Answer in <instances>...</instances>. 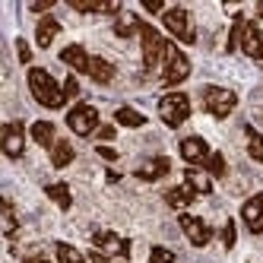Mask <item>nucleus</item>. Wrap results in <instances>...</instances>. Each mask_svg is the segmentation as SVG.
Returning a JSON list of instances; mask_svg holds the SVG:
<instances>
[{
	"mask_svg": "<svg viewBox=\"0 0 263 263\" xmlns=\"http://www.w3.org/2000/svg\"><path fill=\"white\" fill-rule=\"evenodd\" d=\"M89 77L96 80L99 86H108L111 80H115V64L105 61V58H92V64H89Z\"/></svg>",
	"mask_w": 263,
	"mask_h": 263,
	"instance_id": "nucleus-21",
	"label": "nucleus"
},
{
	"mask_svg": "<svg viewBox=\"0 0 263 263\" xmlns=\"http://www.w3.org/2000/svg\"><path fill=\"white\" fill-rule=\"evenodd\" d=\"M16 54H20V61L23 64H32V48L26 39H16Z\"/></svg>",
	"mask_w": 263,
	"mask_h": 263,
	"instance_id": "nucleus-35",
	"label": "nucleus"
},
{
	"mask_svg": "<svg viewBox=\"0 0 263 263\" xmlns=\"http://www.w3.org/2000/svg\"><path fill=\"white\" fill-rule=\"evenodd\" d=\"M194 200H197V194H194L187 184H178V187H172V191H165V203L172 206V210H181V213H184Z\"/></svg>",
	"mask_w": 263,
	"mask_h": 263,
	"instance_id": "nucleus-18",
	"label": "nucleus"
},
{
	"mask_svg": "<svg viewBox=\"0 0 263 263\" xmlns=\"http://www.w3.org/2000/svg\"><path fill=\"white\" fill-rule=\"evenodd\" d=\"M92 244H96V251H102L105 257H121L127 260L130 257V238L111 232V229H99L92 232Z\"/></svg>",
	"mask_w": 263,
	"mask_h": 263,
	"instance_id": "nucleus-8",
	"label": "nucleus"
},
{
	"mask_svg": "<svg viewBox=\"0 0 263 263\" xmlns=\"http://www.w3.org/2000/svg\"><path fill=\"white\" fill-rule=\"evenodd\" d=\"M184 184L191 187L197 197H200V194H203V197H206V194H213V178L206 175L203 168H187V172H184Z\"/></svg>",
	"mask_w": 263,
	"mask_h": 263,
	"instance_id": "nucleus-16",
	"label": "nucleus"
},
{
	"mask_svg": "<svg viewBox=\"0 0 263 263\" xmlns=\"http://www.w3.org/2000/svg\"><path fill=\"white\" fill-rule=\"evenodd\" d=\"M73 159H77V153H73L70 140H58V143H54V149H51V165L54 168H67Z\"/></svg>",
	"mask_w": 263,
	"mask_h": 263,
	"instance_id": "nucleus-22",
	"label": "nucleus"
},
{
	"mask_svg": "<svg viewBox=\"0 0 263 263\" xmlns=\"http://www.w3.org/2000/svg\"><path fill=\"white\" fill-rule=\"evenodd\" d=\"M203 172L210 175V178H225V172H229V165H225V156H222V153H213Z\"/></svg>",
	"mask_w": 263,
	"mask_h": 263,
	"instance_id": "nucleus-29",
	"label": "nucleus"
},
{
	"mask_svg": "<svg viewBox=\"0 0 263 263\" xmlns=\"http://www.w3.org/2000/svg\"><path fill=\"white\" fill-rule=\"evenodd\" d=\"M64 96H67V102L80 96V80H77V73H73V77H67V83H64Z\"/></svg>",
	"mask_w": 263,
	"mask_h": 263,
	"instance_id": "nucleus-34",
	"label": "nucleus"
},
{
	"mask_svg": "<svg viewBox=\"0 0 263 263\" xmlns=\"http://www.w3.org/2000/svg\"><path fill=\"white\" fill-rule=\"evenodd\" d=\"M244 137H248V156L263 165V134H260L257 127L248 124V127H244Z\"/></svg>",
	"mask_w": 263,
	"mask_h": 263,
	"instance_id": "nucleus-26",
	"label": "nucleus"
},
{
	"mask_svg": "<svg viewBox=\"0 0 263 263\" xmlns=\"http://www.w3.org/2000/svg\"><path fill=\"white\" fill-rule=\"evenodd\" d=\"M86 257H89V263H111V260H108V257H105L102 251H89Z\"/></svg>",
	"mask_w": 263,
	"mask_h": 263,
	"instance_id": "nucleus-39",
	"label": "nucleus"
},
{
	"mask_svg": "<svg viewBox=\"0 0 263 263\" xmlns=\"http://www.w3.org/2000/svg\"><path fill=\"white\" fill-rule=\"evenodd\" d=\"M178 225L184 229V235H187V241L194 244V248H206V244L213 241V229L206 225L200 216H191V213H181L178 216Z\"/></svg>",
	"mask_w": 263,
	"mask_h": 263,
	"instance_id": "nucleus-11",
	"label": "nucleus"
},
{
	"mask_svg": "<svg viewBox=\"0 0 263 263\" xmlns=\"http://www.w3.org/2000/svg\"><path fill=\"white\" fill-rule=\"evenodd\" d=\"M29 134H32V140L39 143L42 149H54V143H58V130H54V124L51 121H35L32 127H29Z\"/></svg>",
	"mask_w": 263,
	"mask_h": 263,
	"instance_id": "nucleus-19",
	"label": "nucleus"
},
{
	"mask_svg": "<svg viewBox=\"0 0 263 263\" xmlns=\"http://www.w3.org/2000/svg\"><path fill=\"white\" fill-rule=\"evenodd\" d=\"M23 263H51V260H48V257H26Z\"/></svg>",
	"mask_w": 263,
	"mask_h": 263,
	"instance_id": "nucleus-40",
	"label": "nucleus"
},
{
	"mask_svg": "<svg viewBox=\"0 0 263 263\" xmlns=\"http://www.w3.org/2000/svg\"><path fill=\"white\" fill-rule=\"evenodd\" d=\"M200 96H203L206 115H213V118H229L238 108V96L232 89H225V86H203Z\"/></svg>",
	"mask_w": 263,
	"mask_h": 263,
	"instance_id": "nucleus-6",
	"label": "nucleus"
},
{
	"mask_svg": "<svg viewBox=\"0 0 263 263\" xmlns=\"http://www.w3.org/2000/svg\"><path fill=\"white\" fill-rule=\"evenodd\" d=\"M235 241H238V232H235V222L229 219V222L222 225V244H225V251H232Z\"/></svg>",
	"mask_w": 263,
	"mask_h": 263,
	"instance_id": "nucleus-32",
	"label": "nucleus"
},
{
	"mask_svg": "<svg viewBox=\"0 0 263 263\" xmlns=\"http://www.w3.org/2000/svg\"><path fill=\"white\" fill-rule=\"evenodd\" d=\"M67 127H70L77 137H92V134L102 127V124H99V108L89 105V102H77V105L67 111Z\"/></svg>",
	"mask_w": 263,
	"mask_h": 263,
	"instance_id": "nucleus-7",
	"label": "nucleus"
},
{
	"mask_svg": "<svg viewBox=\"0 0 263 263\" xmlns=\"http://www.w3.org/2000/svg\"><path fill=\"white\" fill-rule=\"evenodd\" d=\"M257 16H260V20H263V0H260V4H257Z\"/></svg>",
	"mask_w": 263,
	"mask_h": 263,
	"instance_id": "nucleus-41",
	"label": "nucleus"
},
{
	"mask_svg": "<svg viewBox=\"0 0 263 263\" xmlns=\"http://www.w3.org/2000/svg\"><path fill=\"white\" fill-rule=\"evenodd\" d=\"M51 7H54V0H39V4H32L29 10H32V13H45V10H51Z\"/></svg>",
	"mask_w": 263,
	"mask_h": 263,
	"instance_id": "nucleus-38",
	"label": "nucleus"
},
{
	"mask_svg": "<svg viewBox=\"0 0 263 263\" xmlns=\"http://www.w3.org/2000/svg\"><path fill=\"white\" fill-rule=\"evenodd\" d=\"M70 7L77 13H105V16H121L124 13L121 4H80V0H70Z\"/></svg>",
	"mask_w": 263,
	"mask_h": 263,
	"instance_id": "nucleus-24",
	"label": "nucleus"
},
{
	"mask_svg": "<svg viewBox=\"0 0 263 263\" xmlns=\"http://www.w3.org/2000/svg\"><path fill=\"white\" fill-rule=\"evenodd\" d=\"M61 32V23L54 20V16H42L39 26H35V42H39V48H51V42L58 39Z\"/></svg>",
	"mask_w": 263,
	"mask_h": 263,
	"instance_id": "nucleus-17",
	"label": "nucleus"
},
{
	"mask_svg": "<svg viewBox=\"0 0 263 263\" xmlns=\"http://www.w3.org/2000/svg\"><path fill=\"white\" fill-rule=\"evenodd\" d=\"M96 153H99V156H102L105 162H118V153H115V149H111V146H99Z\"/></svg>",
	"mask_w": 263,
	"mask_h": 263,
	"instance_id": "nucleus-37",
	"label": "nucleus"
},
{
	"mask_svg": "<svg viewBox=\"0 0 263 263\" xmlns=\"http://www.w3.org/2000/svg\"><path fill=\"white\" fill-rule=\"evenodd\" d=\"M241 51L254 61H263V29L257 23H248L244 26V35H241Z\"/></svg>",
	"mask_w": 263,
	"mask_h": 263,
	"instance_id": "nucleus-13",
	"label": "nucleus"
},
{
	"mask_svg": "<svg viewBox=\"0 0 263 263\" xmlns=\"http://www.w3.org/2000/svg\"><path fill=\"white\" fill-rule=\"evenodd\" d=\"M0 149H4L7 159H23L26 153V127L20 121H10L0 130Z\"/></svg>",
	"mask_w": 263,
	"mask_h": 263,
	"instance_id": "nucleus-9",
	"label": "nucleus"
},
{
	"mask_svg": "<svg viewBox=\"0 0 263 263\" xmlns=\"http://www.w3.org/2000/svg\"><path fill=\"white\" fill-rule=\"evenodd\" d=\"M140 45H143V67L159 70V64H165V51H168V42L162 39V32L156 26L143 23L140 26Z\"/></svg>",
	"mask_w": 263,
	"mask_h": 263,
	"instance_id": "nucleus-3",
	"label": "nucleus"
},
{
	"mask_svg": "<svg viewBox=\"0 0 263 263\" xmlns=\"http://www.w3.org/2000/svg\"><path fill=\"white\" fill-rule=\"evenodd\" d=\"M26 83H29V92H32V99L39 102L42 108H51V111H58L67 105V96H64V86H58V80L51 77V73L45 67H29L26 73Z\"/></svg>",
	"mask_w": 263,
	"mask_h": 263,
	"instance_id": "nucleus-1",
	"label": "nucleus"
},
{
	"mask_svg": "<svg viewBox=\"0 0 263 263\" xmlns=\"http://www.w3.org/2000/svg\"><path fill=\"white\" fill-rule=\"evenodd\" d=\"M241 222L248 225L251 235H263V191L241 203Z\"/></svg>",
	"mask_w": 263,
	"mask_h": 263,
	"instance_id": "nucleus-12",
	"label": "nucleus"
},
{
	"mask_svg": "<svg viewBox=\"0 0 263 263\" xmlns=\"http://www.w3.org/2000/svg\"><path fill=\"white\" fill-rule=\"evenodd\" d=\"M16 232H20L16 213H13V206H10V203H4V235H7V238H16Z\"/></svg>",
	"mask_w": 263,
	"mask_h": 263,
	"instance_id": "nucleus-30",
	"label": "nucleus"
},
{
	"mask_svg": "<svg viewBox=\"0 0 263 263\" xmlns=\"http://www.w3.org/2000/svg\"><path fill=\"white\" fill-rule=\"evenodd\" d=\"M61 61L73 70V73H86L89 77V64H92V54L83 48V45H67L61 51Z\"/></svg>",
	"mask_w": 263,
	"mask_h": 263,
	"instance_id": "nucleus-14",
	"label": "nucleus"
},
{
	"mask_svg": "<svg viewBox=\"0 0 263 263\" xmlns=\"http://www.w3.org/2000/svg\"><path fill=\"white\" fill-rule=\"evenodd\" d=\"M54 257H58V263H89V257L83 251H77L73 244H67V241L54 244Z\"/></svg>",
	"mask_w": 263,
	"mask_h": 263,
	"instance_id": "nucleus-23",
	"label": "nucleus"
},
{
	"mask_svg": "<svg viewBox=\"0 0 263 263\" xmlns=\"http://www.w3.org/2000/svg\"><path fill=\"white\" fill-rule=\"evenodd\" d=\"M115 121L121 127H146V115H140L137 108H127V105L115 111Z\"/></svg>",
	"mask_w": 263,
	"mask_h": 263,
	"instance_id": "nucleus-27",
	"label": "nucleus"
},
{
	"mask_svg": "<svg viewBox=\"0 0 263 263\" xmlns=\"http://www.w3.org/2000/svg\"><path fill=\"white\" fill-rule=\"evenodd\" d=\"M149 263H178V254H172L168 248H159L156 244V248L149 251Z\"/></svg>",
	"mask_w": 263,
	"mask_h": 263,
	"instance_id": "nucleus-31",
	"label": "nucleus"
},
{
	"mask_svg": "<svg viewBox=\"0 0 263 263\" xmlns=\"http://www.w3.org/2000/svg\"><path fill=\"white\" fill-rule=\"evenodd\" d=\"M140 26H143V20H137L134 13H121L118 20H115V35H121V39H130L134 32H140Z\"/></svg>",
	"mask_w": 263,
	"mask_h": 263,
	"instance_id": "nucleus-25",
	"label": "nucleus"
},
{
	"mask_svg": "<svg viewBox=\"0 0 263 263\" xmlns=\"http://www.w3.org/2000/svg\"><path fill=\"white\" fill-rule=\"evenodd\" d=\"M244 26H248V20H244V16L238 13V16H235V23H232V32H229V42H225V51H235V48H241Z\"/></svg>",
	"mask_w": 263,
	"mask_h": 263,
	"instance_id": "nucleus-28",
	"label": "nucleus"
},
{
	"mask_svg": "<svg viewBox=\"0 0 263 263\" xmlns=\"http://www.w3.org/2000/svg\"><path fill=\"white\" fill-rule=\"evenodd\" d=\"M96 137L102 140V146H108L111 140H115V137H118V127H111V124H102V127L96 130Z\"/></svg>",
	"mask_w": 263,
	"mask_h": 263,
	"instance_id": "nucleus-33",
	"label": "nucleus"
},
{
	"mask_svg": "<svg viewBox=\"0 0 263 263\" xmlns=\"http://www.w3.org/2000/svg\"><path fill=\"white\" fill-rule=\"evenodd\" d=\"M162 26H165V32L172 35L178 45H194L197 42L194 20H191V13H187L184 7H168L162 13Z\"/></svg>",
	"mask_w": 263,
	"mask_h": 263,
	"instance_id": "nucleus-2",
	"label": "nucleus"
},
{
	"mask_svg": "<svg viewBox=\"0 0 263 263\" xmlns=\"http://www.w3.org/2000/svg\"><path fill=\"white\" fill-rule=\"evenodd\" d=\"M178 153H181V159L191 165V168H206V162H210V156H213V149H210V143H206L203 137H184L181 146H178Z\"/></svg>",
	"mask_w": 263,
	"mask_h": 263,
	"instance_id": "nucleus-10",
	"label": "nucleus"
},
{
	"mask_svg": "<svg viewBox=\"0 0 263 263\" xmlns=\"http://www.w3.org/2000/svg\"><path fill=\"white\" fill-rule=\"evenodd\" d=\"M187 77H191V58L168 42V51H165V64H162V86H181Z\"/></svg>",
	"mask_w": 263,
	"mask_h": 263,
	"instance_id": "nucleus-5",
	"label": "nucleus"
},
{
	"mask_svg": "<svg viewBox=\"0 0 263 263\" xmlns=\"http://www.w3.org/2000/svg\"><path fill=\"white\" fill-rule=\"evenodd\" d=\"M168 172H172V162H168L165 156H156V159L143 162L137 172H134V178H140V181H159V178H165Z\"/></svg>",
	"mask_w": 263,
	"mask_h": 263,
	"instance_id": "nucleus-15",
	"label": "nucleus"
},
{
	"mask_svg": "<svg viewBox=\"0 0 263 263\" xmlns=\"http://www.w3.org/2000/svg\"><path fill=\"white\" fill-rule=\"evenodd\" d=\"M159 118L165 127H181L191 118V99H187V92H165L159 99Z\"/></svg>",
	"mask_w": 263,
	"mask_h": 263,
	"instance_id": "nucleus-4",
	"label": "nucleus"
},
{
	"mask_svg": "<svg viewBox=\"0 0 263 263\" xmlns=\"http://www.w3.org/2000/svg\"><path fill=\"white\" fill-rule=\"evenodd\" d=\"M45 194H48V200H54V203H58L64 213H67L70 206H73V194H70V184H67V181H58V184H45Z\"/></svg>",
	"mask_w": 263,
	"mask_h": 263,
	"instance_id": "nucleus-20",
	"label": "nucleus"
},
{
	"mask_svg": "<svg viewBox=\"0 0 263 263\" xmlns=\"http://www.w3.org/2000/svg\"><path fill=\"white\" fill-rule=\"evenodd\" d=\"M143 10L146 13H165V4L162 0H143Z\"/></svg>",
	"mask_w": 263,
	"mask_h": 263,
	"instance_id": "nucleus-36",
	"label": "nucleus"
}]
</instances>
